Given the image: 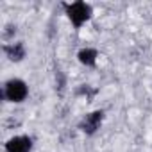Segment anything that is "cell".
Returning <instances> with one entry per match:
<instances>
[{"instance_id":"8992f818","label":"cell","mask_w":152,"mask_h":152,"mask_svg":"<svg viewBox=\"0 0 152 152\" xmlns=\"http://www.w3.org/2000/svg\"><path fill=\"white\" fill-rule=\"evenodd\" d=\"M97 50L95 48H83L81 52H79V61L83 63V64H86V66H95V63H97Z\"/></svg>"},{"instance_id":"7a4b0ae2","label":"cell","mask_w":152,"mask_h":152,"mask_svg":"<svg viewBox=\"0 0 152 152\" xmlns=\"http://www.w3.org/2000/svg\"><path fill=\"white\" fill-rule=\"evenodd\" d=\"M27 93H29L27 84H25L23 81H20V79L9 81V83L6 84V90H4L6 99L11 100V102H22V100H25Z\"/></svg>"},{"instance_id":"3957f363","label":"cell","mask_w":152,"mask_h":152,"mask_svg":"<svg viewBox=\"0 0 152 152\" xmlns=\"http://www.w3.org/2000/svg\"><path fill=\"white\" fill-rule=\"evenodd\" d=\"M102 120H104V111H93V113L86 115V118L81 122V129H83L86 134H93V132L100 127Z\"/></svg>"},{"instance_id":"277c9868","label":"cell","mask_w":152,"mask_h":152,"mask_svg":"<svg viewBox=\"0 0 152 152\" xmlns=\"http://www.w3.org/2000/svg\"><path fill=\"white\" fill-rule=\"evenodd\" d=\"M31 148H32V141L27 136L11 138L7 141V145H6V150L7 152H31Z\"/></svg>"},{"instance_id":"5b68a950","label":"cell","mask_w":152,"mask_h":152,"mask_svg":"<svg viewBox=\"0 0 152 152\" xmlns=\"http://www.w3.org/2000/svg\"><path fill=\"white\" fill-rule=\"evenodd\" d=\"M4 52H6V56H7L11 61H22V59L25 57V47H23V43L6 45V47H4Z\"/></svg>"},{"instance_id":"6da1fadb","label":"cell","mask_w":152,"mask_h":152,"mask_svg":"<svg viewBox=\"0 0 152 152\" xmlns=\"http://www.w3.org/2000/svg\"><path fill=\"white\" fill-rule=\"evenodd\" d=\"M64 9H66V15L68 18L72 20V23L75 27H81L84 22L90 20L91 16V7L86 4V2H73V4H64Z\"/></svg>"},{"instance_id":"52a82bcc","label":"cell","mask_w":152,"mask_h":152,"mask_svg":"<svg viewBox=\"0 0 152 152\" xmlns=\"http://www.w3.org/2000/svg\"><path fill=\"white\" fill-rule=\"evenodd\" d=\"M77 93H79V95H86V99H91V97L97 93V90H91V88H88V86H83V88L77 90Z\"/></svg>"}]
</instances>
